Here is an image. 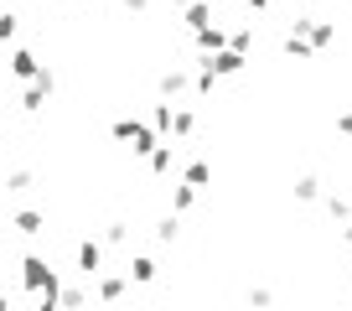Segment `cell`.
<instances>
[{"mask_svg":"<svg viewBox=\"0 0 352 311\" xmlns=\"http://www.w3.org/2000/svg\"><path fill=\"white\" fill-rule=\"evenodd\" d=\"M11 223H16V233H42V228H47V213H36V208H21Z\"/></svg>","mask_w":352,"mask_h":311,"instance_id":"obj_12","label":"cell"},{"mask_svg":"<svg viewBox=\"0 0 352 311\" xmlns=\"http://www.w3.org/2000/svg\"><path fill=\"white\" fill-rule=\"evenodd\" d=\"M316 197H321V177H311V171L296 177V202H316Z\"/></svg>","mask_w":352,"mask_h":311,"instance_id":"obj_17","label":"cell"},{"mask_svg":"<svg viewBox=\"0 0 352 311\" xmlns=\"http://www.w3.org/2000/svg\"><path fill=\"white\" fill-rule=\"evenodd\" d=\"M0 239H6V233H0Z\"/></svg>","mask_w":352,"mask_h":311,"instance_id":"obj_32","label":"cell"},{"mask_svg":"<svg viewBox=\"0 0 352 311\" xmlns=\"http://www.w3.org/2000/svg\"><path fill=\"white\" fill-rule=\"evenodd\" d=\"M192 42H197V52H218V47H228V32H223V26H197V32H192Z\"/></svg>","mask_w":352,"mask_h":311,"instance_id":"obj_7","label":"cell"},{"mask_svg":"<svg viewBox=\"0 0 352 311\" xmlns=\"http://www.w3.org/2000/svg\"><path fill=\"white\" fill-rule=\"evenodd\" d=\"M176 233H182V213H166V218H155V239H161V244H171Z\"/></svg>","mask_w":352,"mask_h":311,"instance_id":"obj_16","label":"cell"},{"mask_svg":"<svg viewBox=\"0 0 352 311\" xmlns=\"http://www.w3.org/2000/svg\"><path fill=\"white\" fill-rule=\"evenodd\" d=\"M83 301H88V290H83V286H67V290L57 286V306H83Z\"/></svg>","mask_w":352,"mask_h":311,"instance_id":"obj_20","label":"cell"},{"mask_svg":"<svg viewBox=\"0 0 352 311\" xmlns=\"http://www.w3.org/2000/svg\"><path fill=\"white\" fill-rule=\"evenodd\" d=\"M197 63H208L218 78H239L243 67H249V52H239V47H218V52H202Z\"/></svg>","mask_w":352,"mask_h":311,"instance_id":"obj_2","label":"cell"},{"mask_svg":"<svg viewBox=\"0 0 352 311\" xmlns=\"http://www.w3.org/2000/svg\"><path fill=\"white\" fill-rule=\"evenodd\" d=\"M228 47H239V52H249V47H254V21H249V26H239V32L228 36Z\"/></svg>","mask_w":352,"mask_h":311,"instance_id":"obj_22","label":"cell"},{"mask_svg":"<svg viewBox=\"0 0 352 311\" xmlns=\"http://www.w3.org/2000/svg\"><path fill=\"white\" fill-rule=\"evenodd\" d=\"M212 89H218V73H212V67L202 63L197 73H192V94H197V99H202V94H212Z\"/></svg>","mask_w":352,"mask_h":311,"instance_id":"obj_18","label":"cell"},{"mask_svg":"<svg viewBox=\"0 0 352 311\" xmlns=\"http://www.w3.org/2000/svg\"><path fill=\"white\" fill-rule=\"evenodd\" d=\"M280 47H285V57H296V63H311V57H316V47H311L300 32H285V42H280Z\"/></svg>","mask_w":352,"mask_h":311,"instance_id":"obj_10","label":"cell"},{"mask_svg":"<svg viewBox=\"0 0 352 311\" xmlns=\"http://www.w3.org/2000/svg\"><path fill=\"white\" fill-rule=\"evenodd\" d=\"M145 161H151V177H171L176 171V145H155Z\"/></svg>","mask_w":352,"mask_h":311,"instance_id":"obj_8","label":"cell"},{"mask_svg":"<svg viewBox=\"0 0 352 311\" xmlns=\"http://www.w3.org/2000/svg\"><path fill=\"white\" fill-rule=\"evenodd\" d=\"M197 208V187H192V182H182V187L171 192V213H192Z\"/></svg>","mask_w":352,"mask_h":311,"instance_id":"obj_13","label":"cell"},{"mask_svg":"<svg viewBox=\"0 0 352 311\" xmlns=\"http://www.w3.org/2000/svg\"><path fill=\"white\" fill-rule=\"evenodd\" d=\"M124 290H130V275H104V280H99V290H94V296H99V301H120Z\"/></svg>","mask_w":352,"mask_h":311,"instance_id":"obj_11","label":"cell"},{"mask_svg":"<svg viewBox=\"0 0 352 311\" xmlns=\"http://www.w3.org/2000/svg\"><path fill=\"white\" fill-rule=\"evenodd\" d=\"M73 259H78V275H99V270H104V249L94 244V239H83Z\"/></svg>","mask_w":352,"mask_h":311,"instance_id":"obj_4","label":"cell"},{"mask_svg":"<svg viewBox=\"0 0 352 311\" xmlns=\"http://www.w3.org/2000/svg\"><path fill=\"white\" fill-rule=\"evenodd\" d=\"M0 42H16V16H11V11L0 16Z\"/></svg>","mask_w":352,"mask_h":311,"instance_id":"obj_25","label":"cell"},{"mask_svg":"<svg viewBox=\"0 0 352 311\" xmlns=\"http://www.w3.org/2000/svg\"><path fill=\"white\" fill-rule=\"evenodd\" d=\"M36 67H42V63H36V52H26V47H21V52H11V73L16 78H32Z\"/></svg>","mask_w":352,"mask_h":311,"instance_id":"obj_15","label":"cell"},{"mask_svg":"<svg viewBox=\"0 0 352 311\" xmlns=\"http://www.w3.org/2000/svg\"><path fill=\"white\" fill-rule=\"evenodd\" d=\"M171 6H187V0H171Z\"/></svg>","mask_w":352,"mask_h":311,"instance_id":"obj_31","label":"cell"},{"mask_svg":"<svg viewBox=\"0 0 352 311\" xmlns=\"http://www.w3.org/2000/svg\"><path fill=\"white\" fill-rule=\"evenodd\" d=\"M182 182H192V187H208V182H212V161H192V167L187 171H182Z\"/></svg>","mask_w":352,"mask_h":311,"instance_id":"obj_14","label":"cell"},{"mask_svg":"<svg viewBox=\"0 0 352 311\" xmlns=\"http://www.w3.org/2000/svg\"><path fill=\"white\" fill-rule=\"evenodd\" d=\"M124 6H130V11H151V0H124Z\"/></svg>","mask_w":352,"mask_h":311,"instance_id":"obj_29","label":"cell"},{"mask_svg":"<svg viewBox=\"0 0 352 311\" xmlns=\"http://www.w3.org/2000/svg\"><path fill=\"white\" fill-rule=\"evenodd\" d=\"M151 130H155V135H166V130H171V99L151 109Z\"/></svg>","mask_w":352,"mask_h":311,"instance_id":"obj_19","label":"cell"},{"mask_svg":"<svg viewBox=\"0 0 352 311\" xmlns=\"http://www.w3.org/2000/svg\"><path fill=\"white\" fill-rule=\"evenodd\" d=\"M114 140H120V145H130V156H151L155 151V145H161V135H155L151 130V125H145V120H135V114H124V120H114Z\"/></svg>","mask_w":352,"mask_h":311,"instance_id":"obj_1","label":"cell"},{"mask_svg":"<svg viewBox=\"0 0 352 311\" xmlns=\"http://www.w3.org/2000/svg\"><path fill=\"white\" fill-rule=\"evenodd\" d=\"M6 187H11V192H32L36 177H32V171H11V177H6Z\"/></svg>","mask_w":352,"mask_h":311,"instance_id":"obj_21","label":"cell"},{"mask_svg":"<svg viewBox=\"0 0 352 311\" xmlns=\"http://www.w3.org/2000/svg\"><path fill=\"white\" fill-rule=\"evenodd\" d=\"M155 275H161V265H155L151 255H135V259H130V280H135V286H151Z\"/></svg>","mask_w":352,"mask_h":311,"instance_id":"obj_9","label":"cell"},{"mask_svg":"<svg viewBox=\"0 0 352 311\" xmlns=\"http://www.w3.org/2000/svg\"><path fill=\"white\" fill-rule=\"evenodd\" d=\"M104 239H109V244H130V223H109V233H104Z\"/></svg>","mask_w":352,"mask_h":311,"instance_id":"obj_24","label":"cell"},{"mask_svg":"<svg viewBox=\"0 0 352 311\" xmlns=\"http://www.w3.org/2000/svg\"><path fill=\"white\" fill-rule=\"evenodd\" d=\"M243 6H249L254 16H264V11H270V0H243Z\"/></svg>","mask_w":352,"mask_h":311,"instance_id":"obj_27","label":"cell"},{"mask_svg":"<svg viewBox=\"0 0 352 311\" xmlns=\"http://www.w3.org/2000/svg\"><path fill=\"white\" fill-rule=\"evenodd\" d=\"M290 6H311V0H290Z\"/></svg>","mask_w":352,"mask_h":311,"instance_id":"obj_30","label":"cell"},{"mask_svg":"<svg viewBox=\"0 0 352 311\" xmlns=\"http://www.w3.org/2000/svg\"><path fill=\"white\" fill-rule=\"evenodd\" d=\"M342 244L352 249V218H342Z\"/></svg>","mask_w":352,"mask_h":311,"instance_id":"obj_28","label":"cell"},{"mask_svg":"<svg viewBox=\"0 0 352 311\" xmlns=\"http://www.w3.org/2000/svg\"><path fill=\"white\" fill-rule=\"evenodd\" d=\"M155 89H161V99H182V94L192 89V78L182 73V67H166V73H161V83H155Z\"/></svg>","mask_w":352,"mask_h":311,"instance_id":"obj_5","label":"cell"},{"mask_svg":"<svg viewBox=\"0 0 352 311\" xmlns=\"http://www.w3.org/2000/svg\"><path fill=\"white\" fill-rule=\"evenodd\" d=\"M192 130H197V109L192 104H171V140H192Z\"/></svg>","mask_w":352,"mask_h":311,"instance_id":"obj_3","label":"cell"},{"mask_svg":"<svg viewBox=\"0 0 352 311\" xmlns=\"http://www.w3.org/2000/svg\"><path fill=\"white\" fill-rule=\"evenodd\" d=\"M327 213L342 223V218H352V202H347V197H327Z\"/></svg>","mask_w":352,"mask_h":311,"instance_id":"obj_23","label":"cell"},{"mask_svg":"<svg viewBox=\"0 0 352 311\" xmlns=\"http://www.w3.org/2000/svg\"><path fill=\"white\" fill-rule=\"evenodd\" d=\"M337 130H342V135H352V109H342V114H337Z\"/></svg>","mask_w":352,"mask_h":311,"instance_id":"obj_26","label":"cell"},{"mask_svg":"<svg viewBox=\"0 0 352 311\" xmlns=\"http://www.w3.org/2000/svg\"><path fill=\"white\" fill-rule=\"evenodd\" d=\"M212 21V0H187V6H182V26H187V32H197V26H208Z\"/></svg>","mask_w":352,"mask_h":311,"instance_id":"obj_6","label":"cell"}]
</instances>
